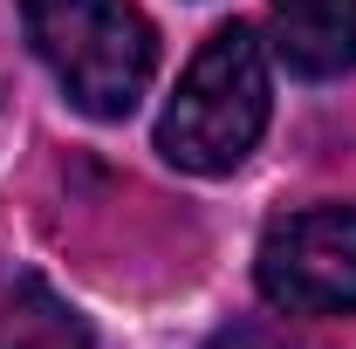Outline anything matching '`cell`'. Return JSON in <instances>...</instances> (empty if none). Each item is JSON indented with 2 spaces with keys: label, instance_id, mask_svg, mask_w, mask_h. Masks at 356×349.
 Returning a JSON list of instances; mask_svg holds the SVG:
<instances>
[{
  "label": "cell",
  "instance_id": "3",
  "mask_svg": "<svg viewBox=\"0 0 356 349\" xmlns=\"http://www.w3.org/2000/svg\"><path fill=\"white\" fill-rule=\"evenodd\" d=\"M254 281L281 315H356V206H309L261 233Z\"/></svg>",
  "mask_w": 356,
  "mask_h": 349
},
{
  "label": "cell",
  "instance_id": "1",
  "mask_svg": "<svg viewBox=\"0 0 356 349\" xmlns=\"http://www.w3.org/2000/svg\"><path fill=\"white\" fill-rule=\"evenodd\" d=\"M267 48L254 28H213L192 69L178 76L172 103L158 117V151L165 165L192 178H226L254 158L267 131Z\"/></svg>",
  "mask_w": 356,
  "mask_h": 349
},
{
  "label": "cell",
  "instance_id": "2",
  "mask_svg": "<svg viewBox=\"0 0 356 349\" xmlns=\"http://www.w3.org/2000/svg\"><path fill=\"white\" fill-rule=\"evenodd\" d=\"M21 21L62 96L96 124H124L151 89L158 28L137 0H21Z\"/></svg>",
  "mask_w": 356,
  "mask_h": 349
},
{
  "label": "cell",
  "instance_id": "5",
  "mask_svg": "<svg viewBox=\"0 0 356 349\" xmlns=\"http://www.w3.org/2000/svg\"><path fill=\"white\" fill-rule=\"evenodd\" d=\"M0 349H96L83 315L62 302L48 281H14L0 295Z\"/></svg>",
  "mask_w": 356,
  "mask_h": 349
},
{
  "label": "cell",
  "instance_id": "4",
  "mask_svg": "<svg viewBox=\"0 0 356 349\" xmlns=\"http://www.w3.org/2000/svg\"><path fill=\"white\" fill-rule=\"evenodd\" d=\"M267 35H274V55L309 83L350 76L356 69V0H274Z\"/></svg>",
  "mask_w": 356,
  "mask_h": 349
}]
</instances>
